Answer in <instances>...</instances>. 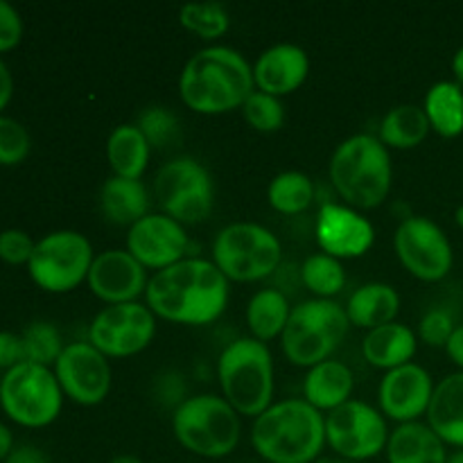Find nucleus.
<instances>
[{
  "instance_id": "1",
  "label": "nucleus",
  "mask_w": 463,
  "mask_h": 463,
  "mask_svg": "<svg viewBox=\"0 0 463 463\" xmlns=\"http://www.w3.org/2000/svg\"><path fill=\"white\" fill-rule=\"evenodd\" d=\"M145 303L156 319L181 326H206L229 303V279L206 258H184L149 279Z\"/></svg>"
},
{
  "instance_id": "2",
  "label": "nucleus",
  "mask_w": 463,
  "mask_h": 463,
  "mask_svg": "<svg viewBox=\"0 0 463 463\" xmlns=\"http://www.w3.org/2000/svg\"><path fill=\"white\" fill-rule=\"evenodd\" d=\"M253 90V66L229 45L197 50L179 75L181 99L202 116H222L242 109Z\"/></svg>"
},
{
  "instance_id": "3",
  "label": "nucleus",
  "mask_w": 463,
  "mask_h": 463,
  "mask_svg": "<svg viewBox=\"0 0 463 463\" xmlns=\"http://www.w3.org/2000/svg\"><path fill=\"white\" fill-rule=\"evenodd\" d=\"M251 446L267 463H317L326 448V416L303 398L274 402L253 419Z\"/></svg>"
},
{
  "instance_id": "4",
  "label": "nucleus",
  "mask_w": 463,
  "mask_h": 463,
  "mask_svg": "<svg viewBox=\"0 0 463 463\" xmlns=\"http://www.w3.org/2000/svg\"><path fill=\"white\" fill-rule=\"evenodd\" d=\"M328 175L346 206L355 211H373L392 193V154L378 136H348L335 147Z\"/></svg>"
},
{
  "instance_id": "5",
  "label": "nucleus",
  "mask_w": 463,
  "mask_h": 463,
  "mask_svg": "<svg viewBox=\"0 0 463 463\" xmlns=\"http://www.w3.org/2000/svg\"><path fill=\"white\" fill-rule=\"evenodd\" d=\"M222 398L240 416H260L274 405V357L267 344L240 337L222 351L217 360Z\"/></svg>"
},
{
  "instance_id": "6",
  "label": "nucleus",
  "mask_w": 463,
  "mask_h": 463,
  "mask_svg": "<svg viewBox=\"0 0 463 463\" xmlns=\"http://www.w3.org/2000/svg\"><path fill=\"white\" fill-rule=\"evenodd\" d=\"M172 432L193 455L203 459H224L238 448L242 425L240 414L215 393L190 396L172 411Z\"/></svg>"
},
{
  "instance_id": "7",
  "label": "nucleus",
  "mask_w": 463,
  "mask_h": 463,
  "mask_svg": "<svg viewBox=\"0 0 463 463\" xmlns=\"http://www.w3.org/2000/svg\"><path fill=\"white\" fill-rule=\"evenodd\" d=\"M351 321L346 310L330 298H310L292 307L288 326L280 335V346L285 357L294 366L312 369L326 360H333V353L346 339Z\"/></svg>"
},
{
  "instance_id": "8",
  "label": "nucleus",
  "mask_w": 463,
  "mask_h": 463,
  "mask_svg": "<svg viewBox=\"0 0 463 463\" xmlns=\"http://www.w3.org/2000/svg\"><path fill=\"white\" fill-rule=\"evenodd\" d=\"M283 247L267 226L256 222H233L215 235L213 262L229 283H256L279 269Z\"/></svg>"
},
{
  "instance_id": "9",
  "label": "nucleus",
  "mask_w": 463,
  "mask_h": 463,
  "mask_svg": "<svg viewBox=\"0 0 463 463\" xmlns=\"http://www.w3.org/2000/svg\"><path fill=\"white\" fill-rule=\"evenodd\" d=\"M0 407L9 420L27 430H41L59 419L63 392L48 366L23 362L0 375Z\"/></svg>"
},
{
  "instance_id": "10",
  "label": "nucleus",
  "mask_w": 463,
  "mask_h": 463,
  "mask_svg": "<svg viewBox=\"0 0 463 463\" xmlns=\"http://www.w3.org/2000/svg\"><path fill=\"white\" fill-rule=\"evenodd\" d=\"M154 199L161 213L179 224H199L215 208V184L197 158L179 156L161 165L154 176Z\"/></svg>"
},
{
  "instance_id": "11",
  "label": "nucleus",
  "mask_w": 463,
  "mask_h": 463,
  "mask_svg": "<svg viewBox=\"0 0 463 463\" xmlns=\"http://www.w3.org/2000/svg\"><path fill=\"white\" fill-rule=\"evenodd\" d=\"M93 258V247L80 231H52L36 240L27 274L45 292L66 294L89 279Z\"/></svg>"
},
{
  "instance_id": "12",
  "label": "nucleus",
  "mask_w": 463,
  "mask_h": 463,
  "mask_svg": "<svg viewBox=\"0 0 463 463\" xmlns=\"http://www.w3.org/2000/svg\"><path fill=\"white\" fill-rule=\"evenodd\" d=\"M389 428L383 411L364 401L351 398L326 416V446L346 461H369L384 452Z\"/></svg>"
},
{
  "instance_id": "13",
  "label": "nucleus",
  "mask_w": 463,
  "mask_h": 463,
  "mask_svg": "<svg viewBox=\"0 0 463 463\" xmlns=\"http://www.w3.org/2000/svg\"><path fill=\"white\" fill-rule=\"evenodd\" d=\"M393 249L401 265L423 283H439L455 265V251L446 231L423 215H410L398 224Z\"/></svg>"
},
{
  "instance_id": "14",
  "label": "nucleus",
  "mask_w": 463,
  "mask_h": 463,
  "mask_svg": "<svg viewBox=\"0 0 463 463\" xmlns=\"http://www.w3.org/2000/svg\"><path fill=\"white\" fill-rule=\"evenodd\" d=\"M156 335V315L147 303H118L107 306L89 326V344L104 357H134L152 344Z\"/></svg>"
},
{
  "instance_id": "15",
  "label": "nucleus",
  "mask_w": 463,
  "mask_h": 463,
  "mask_svg": "<svg viewBox=\"0 0 463 463\" xmlns=\"http://www.w3.org/2000/svg\"><path fill=\"white\" fill-rule=\"evenodd\" d=\"M63 396L81 407H95L107 401L111 392V364L93 344H66L52 366Z\"/></svg>"
},
{
  "instance_id": "16",
  "label": "nucleus",
  "mask_w": 463,
  "mask_h": 463,
  "mask_svg": "<svg viewBox=\"0 0 463 463\" xmlns=\"http://www.w3.org/2000/svg\"><path fill=\"white\" fill-rule=\"evenodd\" d=\"M190 240L185 226L165 213H149L127 231V251L145 267L161 271L188 258Z\"/></svg>"
},
{
  "instance_id": "17",
  "label": "nucleus",
  "mask_w": 463,
  "mask_h": 463,
  "mask_svg": "<svg viewBox=\"0 0 463 463\" xmlns=\"http://www.w3.org/2000/svg\"><path fill=\"white\" fill-rule=\"evenodd\" d=\"M315 238L321 251L337 260H348V258L364 256L373 247L375 229L355 208L326 202L317 215Z\"/></svg>"
},
{
  "instance_id": "18",
  "label": "nucleus",
  "mask_w": 463,
  "mask_h": 463,
  "mask_svg": "<svg viewBox=\"0 0 463 463\" xmlns=\"http://www.w3.org/2000/svg\"><path fill=\"white\" fill-rule=\"evenodd\" d=\"M434 384L437 383H432L428 369L416 362L387 371L378 387L380 411L398 425L416 423L420 416L428 414Z\"/></svg>"
},
{
  "instance_id": "19",
  "label": "nucleus",
  "mask_w": 463,
  "mask_h": 463,
  "mask_svg": "<svg viewBox=\"0 0 463 463\" xmlns=\"http://www.w3.org/2000/svg\"><path fill=\"white\" fill-rule=\"evenodd\" d=\"M89 289L107 306L134 303L147 292V269L127 249H109L93 258Z\"/></svg>"
},
{
  "instance_id": "20",
  "label": "nucleus",
  "mask_w": 463,
  "mask_h": 463,
  "mask_svg": "<svg viewBox=\"0 0 463 463\" xmlns=\"http://www.w3.org/2000/svg\"><path fill=\"white\" fill-rule=\"evenodd\" d=\"M310 72V57L297 43H276L262 50L253 63L256 90L274 98L294 93L301 89Z\"/></svg>"
},
{
  "instance_id": "21",
  "label": "nucleus",
  "mask_w": 463,
  "mask_h": 463,
  "mask_svg": "<svg viewBox=\"0 0 463 463\" xmlns=\"http://www.w3.org/2000/svg\"><path fill=\"white\" fill-rule=\"evenodd\" d=\"M425 419L446 446L463 450V371H455L434 384Z\"/></svg>"
},
{
  "instance_id": "22",
  "label": "nucleus",
  "mask_w": 463,
  "mask_h": 463,
  "mask_svg": "<svg viewBox=\"0 0 463 463\" xmlns=\"http://www.w3.org/2000/svg\"><path fill=\"white\" fill-rule=\"evenodd\" d=\"M355 375L344 362L326 360L321 364L307 369L303 380V401L315 407L321 414H330L333 410L351 401Z\"/></svg>"
},
{
  "instance_id": "23",
  "label": "nucleus",
  "mask_w": 463,
  "mask_h": 463,
  "mask_svg": "<svg viewBox=\"0 0 463 463\" xmlns=\"http://www.w3.org/2000/svg\"><path fill=\"white\" fill-rule=\"evenodd\" d=\"M416 351H419V335L410 326L398 324V321L369 330L362 342L364 360L375 369H383L384 373L402 364H410Z\"/></svg>"
},
{
  "instance_id": "24",
  "label": "nucleus",
  "mask_w": 463,
  "mask_h": 463,
  "mask_svg": "<svg viewBox=\"0 0 463 463\" xmlns=\"http://www.w3.org/2000/svg\"><path fill=\"white\" fill-rule=\"evenodd\" d=\"M387 463H448V446L428 423H402L389 432Z\"/></svg>"
},
{
  "instance_id": "25",
  "label": "nucleus",
  "mask_w": 463,
  "mask_h": 463,
  "mask_svg": "<svg viewBox=\"0 0 463 463\" xmlns=\"http://www.w3.org/2000/svg\"><path fill=\"white\" fill-rule=\"evenodd\" d=\"M344 310L351 326L369 333L396 321L401 312V294L389 283H366L348 297Z\"/></svg>"
},
{
  "instance_id": "26",
  "label": "nucleus",
  "mask_w": 463,
  "mask_h": 463,
  "mask_svg": "<svg viewBox=\"0 0 463 463\" xmlns=\"http://www.w3.org/2000/svg\"><path fill=\"white\" fill-rule=\"evenodd\" d=\"M99 211L111 224L131 229L149 215V190L140 179L109 176L99 188Z\"/></svg>"
},
{
  "instance_id": "27",
  "label": "nucleus",
  "mask_w": 463,
  "mask_h": 463,
  "mask_svg": "<svg viewBox=\"0 0 463 463\" xmlns=\"http://www.w3.org/2000/svg\"><path fill=\"white\" fill-rule=\"evenodd\" d=\"M152 147L145 140L143 131L134 125H120L107 138V161L113 176L122 179H143L147 170Z\"/></svg>"
},
{
  "instance_id": "28",
  "label": "nucleus",
  "mask_w": 463,
  "mask_h": 463,
  "mask_svg": "<svg viewBox=\"0 0 463 463\" xmlns=\"http://www.w3.org/2000/svg\"><path fill=\"white\" fill-rule=\"evenodd\" d=\"M289 315H292V306L280 289H258L247 303V326L251 333L249 337L262 344L280 337Z\"/></svg>"
},
{
  "instance_id": "29",
  "label": "nucleus",
  "mask_w": 463,
  "mask_h": 463,
  "mask_svg": "<svg viewBox=\"0 0 463 463\" xmlns=\"http://www.w3.org/2000/svg\"><path fill=\"white\" fill-rule=\"evenodd\" d=\"M432 131L423 107L419 104H396L384 113L380 120L378 138L387 145L389 149H414L428 138Z\"/></svg>"
},
{
  "instance_id": "30",
  "label": "nucleus",
  "mask_w": 463,
  "mask_h": 463,
  "mask_svg": "<svg viewBox=\"0 0 463 463\" xmlns=\"http://www.w3.org/2000/svg\"><path fill=\"white\" fill-rule=\"evenodd\" d=\"M423 111L430 127L441 138H457L463 134V86L443 80L430 86L425 93Z\"/></svg>"
},
{
  "instance_id": "31",
  "label": "nucleus",
  "mask_w": 463,
  "mask_h": 463,
  "mask_svg": "<svg viewBox=\"0 0 463 463\" xmlns=\"http://www.w3.org/2000/svg\"><path fill=\"white\" fill-rule=\"evenodd\" d=\"M267 202L280 215H301L315 202V184L306 172H280L269 181Z\"/></svg>"
},
{
  "instance_id": "32",
  "label": "nucleus",
  "mask_w": 463,
  "mask_h": 463,
  "mask_svg": "<svg viewBox=\"0 0 463 463\" xmlns=\"http://www.w3.org/2000/svg\"><path fill=\"white\" fill-rule=\"evenodd\" d=\"M301 279L306 288L315 294V298L333 301V297H337L346 285V269L342 260L319 251L306 258L301 265Z\"/></svg>"
},
{
  "instance_id": "33",
  "label": "nucleus",
  "mask_w": 463,
  "mask_h": 463,
  "mask_svg": "<svg viewBox=\"0 0 463 463\" xmlns=\"http://www.w3.org/2000/svg\"><path fill=\"white\" fill-rule=\"evenodd\" d=\"M179 23L203 41H217L231 27V16L220 3H188L179 9Z\"/></svg>"
},
{
  "instance_id": "34",
  "label": "nucleus",
  "mask_w": 463,
  "mask_h": 463,
  "mask_svg": "<svg viewBox=\"0 0 463 463\" xmlns=\"http://www.w3.org/2000/svg\"><path fill=\"white\" fill-rule=\"evenodd\" d=\"M23 346H25V360L32 364L48 366L52 369L57 364L59 355L63 353L66 344H63L61 333L50 321H32L25 330L21 333Z\"/></svg>"
},
{
  "instance_id": "35",
  "label": "nucleus",
  "mask_w": 463,
  "mask_h": 463,
  "mask_svg": "<svg viewBox=\"0 0 463 463\" xmlns=\"http://www.w3.org/2000/svg\"><path fill=\"white\" fill-rule=\"evenodd\" d=\"M136 127L143 131L145 140L152 149L172 147L181 138V120L167 107H147L136 120Z\"/></svg>"
},
{
  "instance_id": "36",
  "label": "nucleus",
  "mask_w": 463,
  "mask_h": 463,
  "mask_svg": "<svg viewBox=\"0 0 463 463\" xmlns=\"http://www.w3.org/2000/svg\"><path fill=\"white\" fill-rule=\"evenodd\" d=\"M240 111L249 127H253L256 131H265V134L279 131L285 122V107L280 98L267 95L262 90H253Z\"/></svg>"
},
{
  "instance_id": "37",
  "label": "nucleus",
  "mask_w": 463,
  "mask_h": 463,
  "mask_svg": "<svg viewBox=\"0 0 463 463\" xmlns=\"http://www.w3.org/2000/svg\"><path fill=\"white\" fill-rule=\"evenodd\" d=\"M30 131L14 118L0 116V165H18L30 156Z\"/></svg>"
},
{
  "instance_id": "38",
  "label": "nucleus",
  "mask_w": 463,
  "mask_h": 463,
  "mask_svg": "<svg viewBox=\"0 0 463 463\" xmlns=\"http://www.w3.org/2000/svg\"><path fill=\"white\" fill-rule=\"evenodd\" d=\"M455 317L443 307H432L419 321V339L432 348H446L455 333Z\"/></svg>"
},
{
  "instance_id": "39",
  "label": "nucleus",
  "mask_w": 463,
  "mask_h": 463,
  "mask_svg": "<svg viewBox=\"0 0 463 463\" xmlns=\"http://www.w3.org/2000/svg\"><path fill=\"white\" fill-rule=\"evenodd\" d=\"M34 247L36 242L30 238V233L21 229H7L0 233V260L7 262V265L27 267Z\"/></svg>"
},
{
  "instance_id": "40",
  "label": "nucleus",
  "mask_w": 463,
  "mask_h": 463,
  "mask_svg": "<svg viewBox=\"0 0 463 463\" xmlns=\"http://www.w3.org/2000/svg\"><path fill=\"white\" fill-rule=\"evenodd\" d=\"M154 396H156L158 401H163V405L165 407L176 410L181 402L190 398L188 389H185V383H184V375L175 373V371H165V373L158 375L156 383H154Z\"/></svg>"
},
{
  "instance_id": "41",
  "label": "nucleus",
  "mask_w": 463,
  "mask_h": 463,
  "mask_svg": "<svg viewBox=\"0 0 463 463\" xmlns=\"http://www.w3.org/2000/svg\"><path fill=\"white\" fill-rule=\"evenodd\" d=\"M23 39V18L14 5L0 0V52H9Z\"/></svg>"
},
{
  "instance_id": "42",
  "label": "nucleus",
  "mask_w": 463,
  "mask_h": 463,
  "mask_svg": "<svg viewBox=\"0 0 463 463\" xmlns=\"http://www.w3.org/2000/svg\"><path fill=\"white\" fill-rule=\"evenodd\" d=\"M25 360V346H23V337L16 333H9V330H0V371L7 373V371L16 369L18 364H23Z\"/></svg>"
},
{
  "instance_id": "43",
  "label": "nucleus",
  "mask_w": 463,
  "mask_h": 463,
  "mask_svg": "<svg viewBox=\"0 0 463 463\" xmlns=\"http://www.w3.org/2000/svg\"><path fill=\"white\" fill-rule=\"evenodd\" d=\"M5 463H52L50 457L45 455L41 448L30 446V443H23V446H16L12 450V455L5 459Z\"/></svg>"
},
{
  "instance_id": "44",
  "label": "nucleus",
  "mask_w": 463,
  "mask_h": 463,
  "mask_svg": "<svg viewBox=\"0 0 463 463\" xmlns=\"http://www.w3.org/2000/svg\"><path fill=\"white\" fill-rule=\"evenodd\" d=\"M12 95H14L12 71H9L7 63L0 59V116H3V111L7 109V104L12 102Z\"/></svg>"
},
{
  "instance_id": "45",
  "label": "nucleus",
  "mask_w": 463,
  "mask_h": 463,
  "mask_svg": "<svg viewBox=\"0 0 463 463\" xmlns=\"http://www.w3.org/2000/svg\"><path fill=\"white\" fill-rule=\"evenodd\" d=\"M446 353L452 360V364H455L459 371H463V324L457 326L455 333H452L450 342H448L446 346Z\"/></svg>"
},
{
  "instance_id": "46",
  "label": "nucleus",
  "mask_w": 463,
  "mask_h": 463,
  "mask_svg": "<svg viewBox=\"0 0 463 463\" xmlns=\"http://www.w3.org/2000/svg\"><path fill=\"white\" fill-rule=\"evenodd\" d=\"M14 448H16V443H14L12 430L5 423H0V463H5V459L12 455Z\"/></svg>"
},
{
  "instance_id": "47",
  "label": "nucleus",
  "mask_w": 463,
  "mask_h": 463,
  "mask_svg": "<svg viewBox=\"0 0 463 463\" xmlns=\"http://www.w3.org/2000/svg\"><path fill=\"white\" fill-rule=\"evenodd\" d=\"M452 75H455L457 84L463 86V45L455 52L452 57Z\"/></svg>"
},
{
  "instance_id": "48",
  "label": "nucleus",
  "mask_w": 463,
  "mask_h": 463,
  "mask_svg": "<svg viewBox=\"0 0 463 463\" xmlns=\"http://www.w3.org/2000/svg\"><path fill=\"white\" fill-rule=\"evenodd\" d=\"M111 463H145V461L136 455H116L111 459Z\"/></svg>"
},
{
  "instance_id": "49",
  "label": "nucleus",
  "mask_w": 463,
  "mask_h": 463,
  "mask_svg": "<svg viewBox=\"0 0 463 463\" xmlns=\"http://www.w3.org/2000/svg\"><path fill=\"white\" fill-rule=\"evenodd\" d=\"M448 463H463V450L450 452V457H448Z\"/></svg>"
},
{
  "instance_id": "50",
  "label": "nucleus",
  "mask_w": 463,
  "mask_h": 463,
  "mask_svg": "<svg viewBox=\"0 0 463 463\" xmlns=\"http://www.w3.org/2000/svg\"><path fill=\"white\" fill-rule=\"evenodd\" d=\"M317 463H355V461H346V459H339V457H321Z\"/></svg>"
},
{
  "instance_id": "51",
  "label": "nucleus",
  "mask_w": 463,
  "mask_h": 463,
  "mask_svg": "<svg viewBox=\"0 0 463 463\" xmlns=\"http://www.w3.org/2000/svg\"><path fill=\"white\" fill-rule=\"evenodd\" d=\"M455 222H457V226H459V229H463V203L455 211Z\"/></svg>"
}]
</instances>
